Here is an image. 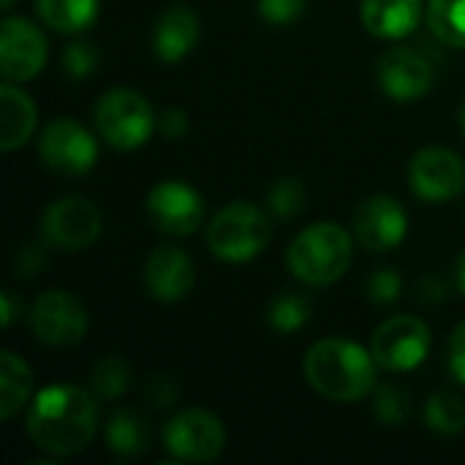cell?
<instances>
[{"label": "cell", "mask_w": 465, "mask_h": 465, "mask_svg": "<svg viewBox=\"0 0 465 465\" xmlns=\"http://www.w3.org/2000/svg\"><path fill=\"white\" fill-rule=\"evenodd\" d=\"M101 11V0H35V14L38 19L65 35H76L87 30Z\"/></svg>", "instance_id": "obj_22"}, {"label": "cell", "mask_w": 465, "mask_h": 465, "mask_svg": "<svg viewBox=\"0 0 465 465\" xmlns=\"http://www.w3.org/2000/svg\"><path fill=\"white\" fill-rule=\"evenodd\" d=\"M436 82V71L430 60L409 46H395L379 60V87L387 98L409 104L420 101L430 93Z\"/></svg>", "instance_id": "obj_15"}, {"label": "cell", "mask_w": 465, "mask_h": 465, "mask_svg": "<svg viewBox=\"0 0 465 465\" xmlns=\"http://www.w3.org/2000/svg\"><path fill=\"white\" fill-rule=\"evenodd\" d=\"M409 185L417 199L447 204L465 191V161L447 147H422L409 161Z\"/></svg>", "instance_id": "obj_11"}, {"label": "cell", "mask_w": 465, "mask_h": 465, "mask_svg": "<svg viewBox=\"0 0 465 465\" xmlns=\"http://www.w3.org/2000/svg\"><path fill=\"white\" fill-rule=\"evenodd\" d=\"M131 387V368L120 357H104L93 368V392L104 401L123 398Z\"/></svg>", "instance_id": "obj_26"}, {"label": "cell", "mask_w": 465, "mask_h": 465, "mask_svg": "<svg viewBox=\"0 0 465 465\" xmlns=\"http://www.w3.org/2000/svg\"><path fill=\"white\" fill-rule=\"evenodd\" d=\"M272 240V226L264 210L251 202L226 204L207 226V248L229 264L256 259Z\"/></svg>", "instance_id": "obj_4"}, {"label": "cell", "mask_w": 465, "mask_h": 465, "mask_svg": "<svg viewBox=\"0 0 465 465\" xmlns=\"http://www.w3.org/2000/svg\"><path fill=\"white\" fill-rule=\"evenodd\" d=\"M158 128L166 139H183L188 134V114L183 109H166L161 114Z\"/></svg>", "instance_id": "obj_34"}, {"label": "cell", "mask_w": 465, "mask_h": 465, "mask_svg": "<svg viewBox=\"0 0 465 465\" xmlns=\"http://www.w3.org/2000/svg\"><path fill=\"white\" fill-rule=\"evenodd\" d=\"M420 289H422V297H425L428 302H436V300L441 302V300L447 297V286H444L439 278H425Z\"/></svg>", "instance_id": "obj_37"}, {"label": "cell", "mask_w": 465, "mask_h": 465, "mask_svg": "<svg viewBox=\"0 0 465 465\" xmlns=\"http://www.w3.org/2000/svg\"><path fill=\"white\" fill-rule=\"evenodd\" d=\"M104 441L120 458H139L150 450V425L144 422L142 414L128 411V409H117L106 420Z\"/></svg>", "instance_id": "obj_21"}, {"label": "cell", "mask_w": 465, "mask_h": 465, "mask_svg": "<svg viewBox=\"0 0 465 465\" xmlns=\"http://www.w3.org/2000/svg\"><path fill=\"white\" fill-rule=\"evenodd\" d=\"M196 283L193 262L185 251L161 245L144 262V289L158 302H180Z\"/></svg>", "instance_id": "obj_16"}, {"label": "cell", "mask_w": 465, "mask_h": 465, "mask_svg": "<svg viewBox=\"0 0 465 465\" xmlns=\"http://www.w3.org/2000/svg\"><path fill=\"white\" fill-rule=\"evenodd\" d=\"M147 398L153 406H166L177 398V387L169 379H153L147 387Z\"/></svg>", "instance_id": "obj_35"}, {"label": "cell", "mask_w": 465, "mask_h": 465, "mask_svg": "<svg viewBox=\"0 0 465 465\" xmlns=\"http://www.w3.org/2000/svg\"><path fill=\"white\" fill-rule=\"evenodd\" d=\"M87 311L84 305L60 289L44 292L30 311V330L35 335V341H41L44 346L52 349H71L76 346L84 332H87Z\"/></svg>", "instance_id": "obj_10"}, {"label": "cell", "mask_w": 465, "mask_h": 465, "mask_svg": "<svg viewBox=\"0 0 465 465\" xmlns=\"http://www.w3.org/2000/svg\"><path fill=\"white\" fill-rule=\"evenodd\" d=\"M455 281H458V289L465 294V251L455 262Z\"/></svg>", "instance_id": "obj_38"}, {"label": "cell", "mask_w": 465, "mask_h": 465, "mask_svg": "<svg viewBox=\"0 0 465 465\" xmlns=\"http://www.w3.org/2000/svg\"><path fill=\"white\" fill-rule=\"evenodd\" d=\"M308 8V0H259V14L270 25L286 27L294 25Z\"/></svg>", "instance_id": "obj_30"}, {"label": "cell", "mask_w": 465, "mask_h": 465, "mask_svg": "<svg viewBox=\"0 0 465 465\" xmlns=\"http://www.w3.org/2000/svg\"><path fill=\"white\" fill-rule=\"evenodd\" d=\"M425 425L428 430L439 433V436H458L465 430V403L452 395V392H439L433 398H428L425 406Z\"/></svg>", "instance_id": "obj_25"}, {"label": "cell", "mask_w": 465, "mask_h": 465, "mask_svg": "<svg viewBox=\"0 0 465 465\" xmlns=\"http://www.w3.org/2000/svg\"><path fill=\"white\" fill-rule=\"evenodd\" d=\"M101 210L84 196H63L41 215V237L60 251H84L101 234Z\"/></svg>", "instance_id": "obj_9"}, {"label": "cell", "mask_w": 465, "mask_h": 465, "mask_svg": "<svg viewBox=\"0 0 465 465\" xmlns=\"http://www.w3.org/2000/svg\"><path fill=\"white\" fill-rule=\"evenodd\" d=\"M33 395V371L14 351H0V420H14Z\"/></svg>", "instance_id": "obj_20"}, {"label": "cell", "mask_w": 465, "mask_h": 465, "mask_svg": "<svg viewBox=\"0 0 465 465\" xmlns=\"http://www.w3.org/2000/svg\"><path fill=\"white\" fill-rule=\"evenodd\" d=\"M163 450L174 463H215L226 450V428L207 409H183L163 428Z\"/></svg>", "instance_id": "obj_6"}, {"label": "cell", "mask_w": 465, "mask_h": 465, "mask_svg": "<svg viewBox=\"0 0 465 465\" xmlns=\"http://www.w3.org/2000/svg\"><path fill=\"white\" fill-rule=\"evenodd\" d=\"M428 27L455 49H465V0H428Z\"/></svg>", "instance_id": "obj_23"}, {"label": "cell", "mask_w": 465, "mask_h": 465, "mask_svg": "<svg viewBox=\"0 0 465 465\" xmlns=\"http://www.w3.org/2000/svg\"><path fill=\"white\" fill-rule=\"evenodd\" d=\"M14 3H16V0H3V8H5V11H8V8H11V5H14Z\"/></svg>", "instance_id": "obj_40"}, {"label": "cell", "mask_w": 465, "mask_h": 465, "mask_svg": "<svg viewBox=\"0 0 465 465\" xmlns=\"http://www.w3.org/2000/svg\"><path fill=\"white\" fill-rule=\"evenodd\" d=\"M450 373L465 387V322H460L450 338Z\"/></svg>", "instance_id": "obj_32"}, {"label": "cell", "mask_w": 465, "mask_h": 465, "mask_svg": "<svg viewBox=\"0 0 465 465\" xmlns=\"http://www.w3.org/2000/svg\"><path fill=\"white\" fill-rule=\"evenodd\" d=\"M153 223L172 237H191L204 221V199L183 180H161L147 193Z\"/></svg>", "instance_id": "obj_13"}, {"label": "cell", "mask_w": 465, "mask_h": 465, "mask_svg": "<svg viewBox=\"0 0 465 465\" xmlns=\"http://www.w3.org/2000/svg\"><path fill=\"white\" fill-rule=\"evenodd\" d=\"M38 153L44 163L65 177H82L98 163L95 136L74 117H54L38 136Z\"/></svg>", "instance_id": "obj_7"}, {"label": "cell", "mask_w": 465, "mask_h": 465, "mask_svg": "<svg viewBox=\"0 0 465 465\" xmlns=\"http://www.w3.org/2000/svg\"><path fill=\"white\" fill-rule=\"evenodd\" d=\"M49 44L38 25L25 16H5L0 25V68L8 82H30L46 63Z\"/></svg>", "instance_id": "obj_12"}, {"label": "cell", "mask_w": 465, "mask_h": 465, "mask_svg": "<svg viewBox=\"0 0 465 465\" xmlns=\"http://www.w3.org/2000/svg\"><path fill=\"white\" fill-rule=\"evenodd\" d=\"M458 125H460V131H463L465 136V98L463 104H460V112H458Z\"/></svg>", "instance_id": "obj_39"}, {"label": "cell", "mask_w": 465, "mask_h": 465, "mask_svg": "<svg viewBox=\"0 0 465 465\" xmlns=\"http://www.w3.org/2000/svg\"><path fill=\"white\" fill-rule=\"evenodd\" d=\"M95 128L114 150H139L155 131L150 101L131 87H112L95 104Z\"/></svg>", "instance_id": "obj_5"}, {"label": "cell", "mask_w": 465, "mask_h": 465, "mask_svg": "<svg viewBox=\"0 0 465 465\" xmlns=\"http://www.w3.org/2000/svg\"><path fill=\"white\" fill-rule=\"evenodd\" d=\"M25 428L30 441L52 458L84 452L98 433L95 398L71 384H52L30 401Z\"/></svg>", "instance_id": "obj_1"}, {"label": "cell", "mask_w": 465, "mask_h": 465, "mask_svg": "<svg viewBox=\"0 0 465 465\" xmlns=\"http://www.w3.org/2000/svg\"><path fill=\"white\" fill-rule=\"evenodd\" d=\"M360 16L371 35L401 41L417 30L422 19V0H362Z\"/></svg>", "instance_id": "obj_17"}, {"label": "cell", "mask_w": 465, "mask_h": 465, "mask_svg": "<svg viewBox=\"0 0 465 465\" xmlns=\"http://www.w3.org/2000/svg\"><path fill=\"white\" fill-rule=\"evenodd\" d=\"M373 351L346 338H324L305 354V381L332 403H360L376 387Z\"/></svg>", "instance_id": "obj_2"}, {"label": "cell", "mask_w": 465, "mask_h": 465, "mask_svg": "<svg viewBox=\"0 0 465 465\" xmlns=\"http://www.w3.org/2000/svg\"><path fill=\"white\" fill-rule=\"evenodd\" d=\"M38 125V112L33 98L16 84V82H3L0 84V150L14 153L19 150L35 131Z\"/></svg>", "instance_id": "obj_19"}, {"label": "cell", "mask_w": 465, "mask_h": 465, "mask_svg": "<svg viewBox=\"0 0 465 465\" xmlns=\"http://www.w3.org/2000/svg\"><path fill=\"white\" fill-rule=\"evenodd\" d=\"M351 256L354 248L349 232L335 221H319L292 240L286 251V264L300 283L322 289L338 283L346 275Z\"/></svg>", "instance_id": "obj_3"}, {"label": "cell", "mask_w": 465, "mask_h": 465, "mask_svg": "<svg viewBox=\"0 0 465 465\" xmlns=\"http://www.w3.org/2000/svg\"><path fill=\"white\" fill-rule=\"evenodd\" d=\"M199 41V16L188 5L166 8L153 30V49L163 63H180Z\"/></svg>", "instance_id": "obj_18"}, {"label": "cell", "mask_w": 465, "mask_h": 465, "mask_svg": "<svg viewBox=\"0 0 465 465\" xmlns=\"http://www.w3.org/2000/svg\"><path fill=\"white\" fill-rule=\"evenodd\" d=\"M305 185L297 180V177H281L275 180V185L270 188V196H267V204H270V213L275 218H294L302 207H305Z\"/></svg>", "instance_id": "obj_28"}, {"label": "cell", "mask_w": 465, "mask_h": 465, "mask_svg": "<svg viewBox=\"0 0 465 465\" xmlns=\"http://www.w3.org/2000/svg\"><path fill=\"white\" fill-rule=\"evenodd\" d=\"M44 264H46V259H44V253H41V245H25V248L16 253V259H14L16 272L25 275V278H30V275H35L38 270H44Z\"/></svg>", "instance_id": "obj_33"}, {"label": "cell", "mask_w": 465, "mask_h": 465, "mask_svg": "<svg viewBox=\"0 0 465 465\" xmlns=\"http://www.w3.org/2000/svg\"><path fill=\"white\" fill-rule=\"evenodd\" d=\"M373 411L379 417L381 425H403L406 417H409V395L398 387H381L376 392V403H373Z\"/></svg>", "instance_id": "obj_29"}, {"label": "cell", "mask_w": 465, "mask_h": 465, "mask_svg": "<svg viewBox=\"0 0 465 465\" xmlns=\"http://www.w3.org/2000/svg\"><path fill=\"white\" fill-rule=\"evenodd\" d=\"M354 234L371 253L395 251L409 234V215L403 204L387 193L365 199L354 213Z\"/></svg>", "instance_id": "obj_14"}, {"label": "cell", "mask_w": 465, "mask_h": 465, "mask_svg": "<svg viewBox=\"0 0 465 465\" xmlns=\"http://www.w3.org/2000/svg\"><path fill=\"white\" fill-rule=\"evenodd\" d=\"M19 313H22V302L14 297V292H3L0 294V324L8 330L16 322Z\"/></svg>", "instance_id": "obj_36"}, {"label": "cell", "mask_w": 465, "mask_h": 465, "mask_svg": "<svg viewBox=\"0 0 465 465\" xmlns=\"http://www.w3.org/2000/svg\"><path fill=\"white\" fill-rule=\"evenodd\" d=\"M433 346L430 327L417 316H392L387 319L371 341L373 360L381 371L409 373L420 368Z\"/></svg>", "instance_id": "obj_8"}, {"label": "cell", "mask_w": 465, "mask_h": 465, "mask_svg": "<svg viewBox=\"0 0 465 465\" xmlns=\"http://www.w3.org/2000/svg\"><path fill=\"white\" fill-rule=\"evenodd\" d=\"M401 292H403V278L395 270H379L368 283V297L379 305L398 302Z\"/></svg>", "instance_id": "obj_31"}, {"label": "cell", "mask_w": 465, "mask_h": 465, "mask_svg": "<svg viewBox=\"0 0 465 465\" xmlns=\"http://www.w3.org/2000/svg\"><path fill=\"white\" fill-rule=\"evenodd\" d=\"M60 65H63V71H65L71 79L82 82V79H90V76L98 71V65H101V52H98V46H95L93 41L76 38V41H71V44L63 49Z\"/></svg>", "instance_id": "obj_27"}, {"label": "cell", "mask_w": 465, "mask_h": 465, "mask_svg": "<svg viewBox=\"0 0 465 465\" xmlns=\"http://www.w3.org/2000/svg\"><path fill=\"white\" fill-rule=\"evenodd\" d=\"M311 300L300 292H281L267 311V322L275 332L281 335H292L297 330H302L311 322Z\"/></svg>", "instance_id": "obj_24"}]
</instances>
